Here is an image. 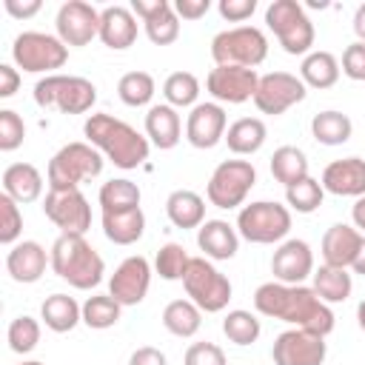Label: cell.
Masks as SVG:
<instances>
[{"instance_id": "51", "label": "cell", "mask_w": 365, "mask_h": 365, "mask_svg": "<svg viewBox=\"0 0 365 365\" xmlns=\"http://www.w3.org/2000/svg\"><path fill=\"white\" fill-rule=\"evenodd\" d=\"M128 365H168V359H165V354H163L160 348L143 345V348H137V351L128 356Z\"/></svg>"}, {"instance_id": "49", "label": "cell", "mask_w": 365, "mask_h": 365, "mask_svg": "<svg viewBox=\"0 0 365 365\" xmlns=\"http://www.w3.org/2000/svg\"><path fill=\"white\" fill-rule=\"evenodd\" d=\"M217 11L228 23H242V20H248L257 11V0H220Z\"/></svg>"}, {"instance_id": "2", "label": "cell", "mask_w": 365, "mask_h": 365, "mask_svg": "<svg viewBox=\"0 0 365 365\" xmlns=\"http://www.w3.org/2000/svg\"><path fill=\"white\" fill-rule=\"evenodd\" d=\"M83 134H86V143H91L106 160H111L123 171L143 165L151 151L148 137H143L134 125L111 114H91L83 123Z\"/></svg>"}, {"instance_id": "17", "label": "cell", "mask_w": 365, "mask_h": 365, "mask_svg": "<svg viewBox=\"0 0 365 365\" xmlns=\"http://www.w3.org/2000/svg\"><path fill=\"white\" fill-rule=\"evenodd\" d=\"M148 288H151V265H148V259L140 257V254L125 257V259L114 268V274L108 277V294H111L123 308L140 305V302L145 299Z\"/></svg>"}, {"instance_id": "8", "label": "cell", "mask_w": 365, "mask_h": 365, "mask_svg": "<svg viewBox=\"0 0 365 365\" xmlns=\"http://www.w3.org/2000/svg\"><path fill=\"white\" fill-rule=\"evenodd\" d=\"M211 57L217 66L257 68L268 57V37L257 26H234L211 40Z\"/></svg>"}, {"instance_id": "31", "label": "cell", "mask_w": 365, "mask_h": 365, "mask_svg": "<svg viewBox=\"0 0 365 365\" xmlns=\"http://www.w3.org/2000/svg\"><path fill=\"white\" fill-rule=\"evenodd\" d=\"M265 137H268V128L259 117H240L228 125L225 131V143H228V151H234L237 157H251L257 154L262 145H265Z\"/></svg>"}, {"instance_id": "30", "label": "cell", "mask_w": 365, "mask_h": 365, "mask_svg": "<svg viewBox=\"0 0 365 365\" xmlns=\"http://www.w3.org/2000/svg\"><path fill=\"white\" fill-rule=\"evenodd\" d=\"M40 319L48 331L68 334L77 328V322H83V305H77V299L68 294H51L40 305Z\"/></svg>"}, {"instance_id": "23", "label": "cell", "mask_w": 365, "mask_h": 365, "mask_svg": "<svg viewBox=\"0 0 365 365\" xmlns=\"http://www.w3.org/2000/svg\"><path fill=\"white\" fill-rule=\"evenodd\" d=\"M362 240H365V234H359L354 225L334 222L322 234V262L334 265V268H351V262L356 259V254L362 248Z\"/></svg>"}, {"instance_id": "55", "label": "cell", "mask_w": 365, "mask_h": 365, "mask_svg": "<svg viewBox=\"0 0 365 365\" xmlns=\"http://www.w3.org/2000/svg\"><path fill=\"white\" fill-rule=\"evenodd\" d=\"M354 34L359 43H365V3L354 11Z\"/></svg>"}, {"instance_id": "48", "label": "cell", "mask_w": 365, "mask_h": 365, "mask_svg": "<svg viewBox=\"0 0 365 365\" xmlns=\"http://www.w3.org/2000/svg\"><path fill=\"white\" fill-rule=\"evenodd\" d=\"M339 68H342V74H345L348 80L362 83V80H365V43H359V40H356V43L345 46Z\"/></svg>"}, {"instance_id": "11", "label": "cell", "mask_w": 365, "mask_h": 365, "mask_svg": "<svg viewBox=\"0 0 365 365\" xmlns=\"http://www.w3.org/2000/svg\"><path fill=\"white\" fill-rule=\"evenodd\" d=\"M257 182V168L248 160H222L205 185V197L217 208H240Z\"/></svg>"}, {"instance_id": "9", "label": "cell", "mask_w": 365, "mask_h": 365, "mask_svg": "<svg viewBox=\"0 0 365 365\" xmlns=\"http://www.w3.org/2000/svg\"><path fill=\"white\" fill-rule=\"evenodd\" d=\"M182 288H185L188 299L205 314L225 311V305L231 299V279L208 257H191L188 271L182 277Z\"/></svg>"}, {"instance_id": "16", "label": "cell", "mask_w": 365, "mask_h": 365, "mask_svg": "<svg viewBox=\"0 0 365 365\" xmlns=\"http://www.w3.org/2000/svg\"><path fill=\"white\" fill-rule=\"evenodd\" d=\"M57 37L66 46H88L94 37H100V11L86 0H68L57 11Z\"/></svg>"}, {"instance_id": "38", "label": "cell", "mask_w": 365, "mask_h": 365, "mask_svg": "<svg viewBox=\"0 0 365 365\" xmlns=\"http://www.w3.org/2000/svg\"><path fill=\"white\" fill-rule=\"evenodd\" d=\"M222 334L228 336V342L245 348V345H254V342L259 339L262 325H259L257 314L242 311V308H234V311H228L225 319H222Z\"/></svg>"}, {"instance_id": "28", "label": "cell", "mask_w": 365, "mask_h": 365, "mask_svg": "<svg viewBox=\"0 0 365 365\" xmlns=\"http://www.w3.org/2000/svg\"><path fill=\"white\" fill-rule=\"evenodd\" d=\"M165 217L174 228H200L205 222V200L191 188H177L165 200Z\"/></svg>"}, {"instance_id": "7", "label": "cell", "mask_w": 365, "mask_h": 365, "mask_svg": "<svg viewBox=\"0 0 365 365\" xmlns=\"http://www.w3.org/2000/svg\"><path fill=\"white\" fill-rule=\"evenodd\" d=\"M265 23L274 31V37L279 40L285 54H311L314 46V23L305 14V9L297 0H274L265 9Z\"/></svg>"}, {"instance_id": "26", "label": "cell", "mask_w": 365, "mask_h": 365, "mask_svg": "<svg viewBox=\"0 0 365 365\" xmlns=\"http://www.w3.org/2000/svg\"><path fill=\"white\" fill-rule=\"evenodd\" d=\"M145 137L151 145H157L160 151L174 148L182 140V120L177 114L174 106L168 103H157L148 108L145 114Z\"/></svg>"}, {"instance_id": "5", "label": "cell", "mask_w": 365, "mask_h": 365, "mask_svg": "<svg viewBox=\"0 0 365 365\" xmlns=\"http://www.w3.org/2000/svg\"><path fill=\"white\" fill-rule=\"evenodd\" d=\"M103 174V154L91 143H66L48 160V188H80L86 180Z\"/></svg>"}, {"instance_id": "37", "label": "cell", "mask_w": 365, "mask_h": 365, "mask_svg": "<svg viewBox=\"0 0 365 365\" xmlns=\"http://www.w3.org/2000/svg\"><path fill=\"white\" fill-rule=\"evenodd\" d=\"M120 314H123V305L111 294H94L83 302V322L94 331H106V328L117 325Z\"/></svg>"}, {"instance_id": "1", "label": "cell", "mask_w": 365, "mask_h": 365, "mask_svg": "<svg viewBox=\"0 0 365 365\" xmlns=\"http://www.w3.org/2000/svg\"><path fill=\"white\" fill-rule=\"evenodd\" d=\"M254 308L262 317L282 319L291 328H302L319 336H328L334 331V311L328 302L317 297L308 285H285V282H262L254 291Z\"/></svg>"}, {"instance_id": "35", "label": "cell", "mask_w": 365, "mask_h": 365, "mask_svg": "<svg viewBox=\"0 0 365 365\" xmlns=\"http://www.w3.org/2000/svg\"><path fill=\"white\" fill-rule=\"evenodd\" d=\"M311 134H314V140H317L319 145H342V143L351 140L354 123H351L348 114L328 108V111L314 114V120H311Z\"/></svg>"}, {"instance_id": "36", "label": "cell", "mask_w": 365, "mask_h": 365, "mask_svg": "<svg viewBox=\"0 0 365 365\" xmlns=\"http://www.w3.org/2000/svg\"><path fill=\"white\" fill-rule=\"evenodd\" d=\"M163 325L168 334L180 336V339H188L200 331L202 325V311L191 302V299H171L165 308H163Z\"/></svg>"}, {"instance_id": "29", "label": "cell", "mask_w": 365, "mask_h": 365, "mask_svg": "<svg viewBox=\"0 0 365 365\" xmlns=\"http://www.w3.org/2000/svg\"><path fill=\"white\" fill-rule=\"evenodd\" d=\"M145 231V214L143 208H125V211H103V234L114 245H134Z\"/></svg>"}, {"instance_id": "3", "label": "cell", "mask_w": 365, "mask_h": 365, "mask_svg": "<svg viewBox=\"0 0 365 365\" xmlns=\"http://www.w3.org/2000/svg\"><path fill=\"white\" fill-rule=\"evenodd\" d=\"M48 254H51V271L60 279H66L71 288L88 291V288H97L103 282L106 262L86 242V237H80V234H60L51 242Z\"/></svg>"}, {"instance_id": "14", "label": "cell", "mask_w": 365, "mask_h": 365, "mask_svg": "<svg viewBox=\"0 0 365 365\" xmlns=\"http://www.w3.org/2000/svg\"><path fill=\"white\" fill-rule=\"evenodd\" d=\"M325 356H328L325 336L302 331V328L282 331L271 345L274 365H322Z\"/></svg>"}, {"instance_id": "24", "label": "cell", "mask_w": 365, "mask_h": 365, "mask_svg": "<svg viewBox=\"0 0 365 365\" xmlns=\"http://www.w3.org/2000/svg\"><path fill=\"white\" fill-rule=\"evenodd\" d=\"M100 40L114 51H125L137 40V17L125 6H106L100 11Z\"/></svg>"}, {"instance_id": "45", "label": "cell", "mask_w": 365, "mask_h": 365, "mask_svg": "<svg viewBox=\"0 0 365 365\" xmlns=\"http://www.w3.org/2000/svg\"><path fill=\"white\" fill-rule=\"evenodd\" d=\"M9 194H0V242L3 245H17L23 234V214Z\"/></svg>"}, {"instance_id": "39", "label": "cell", "mask_w": 365, "mask_h": 365, "mask_svg": "<svg viewBox=\"0 0 365 365\" xmlns=\"http://www.w3.org/2000/svg\"><path fill=\"white\" fill-rule=\"evenodd\" d=\"M163 97L174 108H194L200 97V80L191 71H174L163 83Z\"/></svg>"}, {"instance_id": "57", "label": "cell", "mask_w": 365, "mask_h": 365, "mask_svg": "<svg viewBox=\"0 0 365 365\" xmlns=\"http://www.w3.org/2000/svg\"><path fill=\"white\" fill-rule=\"evenodd\" d=\"M356 322H359V328L365 331V299L356 305Z\"/></svg>"}, {"instance_id": "13", "label": "cell", "mask_w": 365, "mask_h": 365, "mask_svg": "<svg viewBox=\"0 0 365 365\" xmlns=\"http://www.w3.org/2000/svg\"><path fill=\"white\" fill-rule=\"evenodd\" d=\"M305 94H308V86L297 74H291V71H271V74L259 77V86H257V94H254V106L259 108V114L279 117L291 106L302 103Z\"/></svg>"}, {"instance_id": "52", "label": "cell", "mask_w": 365, "mask_h": 365, "mask_svg": "<svg viewBox=\"0 0 365 365\" xmlns=\"http://www.w3.org/2000/svg\"><path fill=\"white\" fill-rule=\"evenodd\" d=\"M17 88H20V71L9 63H0V97L9 100V97H14Z\"/></svg>"}, {"instance_id": "53", "label": "cell", "mask_w": 365, "mask_h": 365, "mask_svg": "<svg viewBox=\"0 0 365 365\" xmlns=\"http://www.w3.org/2000/svg\"><path fill=\"white\" fill-rule=\"evenodd\" d=\"M40 0H26V3H20V0H6L3 3V9L11 14V17H17V20H26V17H34L37 11H40Z\"/></svg>"}, {"instance_id": "33", "label": "cell", "mask_w": 365, "mask_h": 365, "mask_svg": "<svg viewBox=\"0 0 365 365\" xmlns=\"http://www.w3.org/2000/svg\"><path fill=\"white\" fill-rule=\"evenodd\" d=\"M311 288L317 291V297L322 302L334 305V302H345L351 297L354 279H351L348 268H334V265H325L322 262L319 268H314V285Z\"/></svg>"}, {"instance_id": "40", "label": "cell", "mask_w": 365, "mask_h": 365, "mask_svg": "<svg viewBox=\"0 0 365 365\" xmlns=\"http://www.w3.org/2000/svg\"><path fill=\"white\" fill-rule=\"evenodd\" d=\"M97 200H100V208H103V211L137 208V205H140V185L131 182V180H125V177H117V180L103 182Z\"/></svg>"}, {"instance_id": "21", "label": "cell", "mask_w": 365, "mask_h": 365, "mask_svg": "<svg viewBox=\"0 0 365 365\" xmlns=\"http://www.w3.org/2000/svg\"><path fill=\"white\" fill-rule=\"evenodd\" d=\"M46 265H51V254L37 240H23L9 248L6 254V271L14 282L31 285L46 274Z\"/></svg>"}, {"instance_id": "10", "label": "cell", "mask_w": 365, "mask_h": 365, "mask_svg": "<svg viewBox=\"0 0 365 365\" xmlns=\"http://www.w3.org/2000/svg\"><path fill=\"white\" fill-rule=\"evenodd\" d=\"M11 60L29 74H54L68 60V46L46 31H23L11 43Z\"/></svg>"}, {"instance_id": "42", "label": "cell", "mask_w": 365, "mask_h": 365, "mask_svg": "<svg viewBox=\"0 0 365 365\" xmlns=\"http://www.w3.org/2000/svg\"><path fill=\"white\" fill-rule=\"evenodd\" d=\"M322 197H325V188L319 180L314 177H305L299 180L297 185L285 188V202L297 211V214H314L319 205H322Z\"/></svg>"}, {"instance_id": "58", "label": "cell", "mask_w": 365, "mask_h": 365, "mask_svg": "<svg viewBox=\"0 0 365 365\" xmlns=\"http://www.w3.org/2000/svg\"><path fill=\"white\" fill-rule=\"evenodd\" d=\"M20 365H43V362H40V359H23Z\"/></svg>"}, {"instance_id": "41", "label": "cell", "mask_w": 365, "mask_h": 365, "mask_svg": "<svg viewBox=\"0 0 365 365\" xmlns=\"http://www.w3.org/2000/svg\"><path fill=\"white\" fill-rule=\"evenodd\" d=\"M154 91H157V83H154V77L148 71H128L117 83V97L125 106H131V108L148 106L151 97H154Z\"/></svg>"}, {"instance_id": "54", "label": "cell", "mask_w": 365, "mask_h": 365, "mask_svg": "<svg viewBox=\"0 0 365 365\" xmlns=\"http://www.w3.org/2000/svg\"><path fill=\"white\" fill-rule=\"evenodd\" d=\"M351 220H354V228H356L359 234H365V197H359V200L354 202V208H351Z\"/></svg>"}, {"instance_id": "46", "label": "cell", "mask_w": 365, "mask_h": 365, "mask_svg": "<svg viewBox=\"0 0 365 365\" xmlns=\"http://www.w3.org/2000/svg\"><path fill=\"white\" fill-rule=\"evenodd\" d=\"M26 140V123L17 111L3 108L0 111V151H14Z\"/></svg>"}, {"instance_id": "27", "label": "cell", "mask_w": 365, "mask_h": 365, "mask_svg": "<svg viewBox=\"0 0 365 365\" xmlns=\"http://www.w3.org/2000/svg\"><path fill=\"white\" fill-rule=\"evenodd\" d=\"M43 174L37 171V165L31 163H11L6 171H3V194H9L14 202L26 205V202H34L40 200L43 194Z\"/></svg>"}, {"instance_id": "12", "label": "cell", "mask_w": 365, "mask_h": 365, "mask_svg": "<svg viewBox=\"0 0 365 365\" xmlns=\"http://www.w3.org/2000/svg\"><path fill=\"white\" fill-rule=\"evenodd\" d=\"M43 214L60 228V234H80L91 228V205L80 188H48Z\"/></svg>"}, {"instance_id": "56", "label": "cell", "mask_w": 365, "mask_h": 365, "mask_svg": "<svg viewBox=\"0 0 365 365\" xmlns=\"http://www.w3.org/2000/svg\"><path fill=\"white\" fill-rule=\"evenodd\" d=\"M351 268H354V274H359V277H365V240H362V248H359V254H356V259L351 262Z\"/></svg>"}, {"instance_id": "44", "label": "cell", "mask_w": 365, "mask_h": 365, "mask_svg": "<svg viewBox=\"0 0 365 365\" xmlns=\"http://www.w3.org/2000/svg\"><path fill=\"white\" fill-rule=\"evenodd\" d=\"M188 262H191V257L185 254V248H182L180 242H165V245L157 251L154 271H157L163 279L174 282V279H182V277H185Z\"/></svg>"}, {"instance_id": "6", "label": "cell", "mask_w": 365, "mask_h": 365, "mask_svg": "<svg viewBox=\"0 0 365 365\" xmlns=\"http://www.w3.org/2000/svg\"><path fill=\"white\" fill-rule=\"evenodd\" d=\"M291 231V211L277 200H257L242 205L237 214V234L254 245H274L282 242Z\"/></svg>"}, {"instance_id": "50", "label": "cell", "mask_w": 365, "mask_h": 365, "mask_svg": "<svg viewBox=\"0 0 365 365\" xmlns=\"http://www.w3.org/2000/svg\"><path fill=\"white\" fill-rule=\"evenodd\" d=\"M211 9V0H177L174 3V11L180 20H200L202 14H208Z\"/></svg>"}, {"instance_id": "43", "label": "cell", "mask_w": 365, "mask_h": 365, "mask_svg": "<svg viewBox=\"0 0 365 365\" xmlns=\"http://www.w3.org/2000/svg\"><path fill=\"white\" fill-rule=\"evenodd\" d=\"M6 339H9V348L14 354H31L40 342V322L29 314L23 317H14L9 322V331H6Z\"/></svg>"}, {"instance_id": "4", "label": "cell", "mask_w": 365, "mask_h": 365, "mask_svg": "<svg viewBox=\"0 0 365 365\" xmlns=\"http://www.w3.org/2000/svg\"><path fill=\"white\" fill-rule=\"evenodd\" d=\"M34 103L40 108H57L63 114H86L97 103V86L77 74H48L37 80Z\"/></svg>"}, {"instance_id": "47", "label": "cell", "mask_w": 365, "mask_h": 365, "mask_svg": "<svg viewBox=\"0 0 365 365\" xmlns=\"http://www.w3.org/2000/svg\"><path fill=\"white\" fill-rule=\"evenodd\" d=\"M185 365H228L225 359V351L214 342H194L185 348V356H182Z\"/></svg>"}, {"instance_id": "18", "label": "cell", "mask_w": 365, "mask_h": 365, "mask_svg": "<svg viewBox=\"0 0 365 365\" xmlns=\"http://www.w3.org/2000/svg\"><path fill=\"white\" fill-rule=\"evenodd\" d=\"M271 274L277 282L285 285H305L308 277H314V251L305 240L291 237L282 240L271 257Z\"/></svg>"}, {"instance_id": "32", "label": "cell", "mask_w": 365, "mask_h": 365, "mask_svg": "<svg viewBox=\"0 0 365 365\" xmlns=\"http://www.w3.org/2000/svg\"><path fill=\"white\" fill-rule=\"evenodd\" d=\"M339 60L331 51H311L299 63V80L308 88H331L339 80Z\"/></svg>"}, {"instance_id": "19", "label": "cell", "mask_w": 365, "mask_h": 365, "mask_svg": "<svg viewBox=\"0 0 365 365\" xmlns=\"http://www.w3.org/2000/svg\"><path fill=\"white\" fill-rule=\"evenodd\" d=\"M228 131V114L220 103H197L185 117V140L194 148H214L220 140H225Z\"/></svg>"}, {"instance_id": "34", "label": "cell", "mask_w": 365, "mask_h": 365, "mask_svg": "<svg viewBox=\"0 0 365 365\" xmlns=\"http://www.w3.org/2000/svg\"><path fill=\"white\" fill-rule=\"evenodd\" d=\"M271 174L277 182H282L285 188L297 185L299 180L311 177L308 174V157L302 148L297 145H279L274 154H271Z\"/></svg>"}, {"instance_id": "22", "label": "cell", "mask_w": 365, "mask_h": 365, "mask_svg": "<svg viewBox=\"0 0 365 365\" xmlns=\"http://www.w3.org/2000/svg\"><path fill=\"white\" fill-rule=\"evenodd\" d=\"M322 188L336 197H365V160L362 157H342L325 165L322 171Z\"/></svg>"}, {"instance_id": "15", "label": "cell", "mask_w": 365, "mask_h": 365, "mask_svg": "<svg viewBox=\"0 0 365 365\" xmlns=\"http://www.w3.org/2000/svg\"><path fill=\"white\" fill-rule=\"evenodd\" d=\"M259 86L257 68H240V66H214L205 77V88L217 103L240 106L254 100Z\"/></svg>"}, {"instance_id": "20", "label": "cell", "mask_w": 365, "mask_h": 365, "mask_svg": "<svg viewBox=\"0 0 365 365\" xmlns=\"http://www.w3.org/2000/svg\"><path fill=\"white\" fill-rule=\"evenodd\" d=\"M131 11H134V17L143 20L145 37L154 46H171L180 37V17L174 11V3H168V0H134Z\"/></svg>"}, {"instance_id": "25", "label": "cell", "mask_w": 365, "mask_h": 365, "mask_svg": "<svg viewBox=\"0 0 365 365\" xmlns=\"http://www.w3.org/2000/svg\"><path fill=\"white\" fill-rule=\"evenodd\" d=\"M197 245L208 259H231L240 251V234L225 220H205L197 228Z\"/></svg>"}]
</instances>
